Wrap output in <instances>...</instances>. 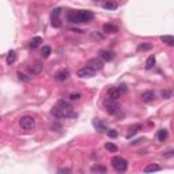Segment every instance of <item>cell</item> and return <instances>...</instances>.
Listing matches in <instances>:
<instances>
[{"label":"cell","mask_w":174,"mask_h":174,"mask_svg":"<svg viewBox=\"0 0 174 174\" xmlns=\"http://www.w3.org/2000/svg\"><path fill=\"white\" fill-rule=\"evenodd\" d=\"M94 19V14L91 11L78 10V11H69L67 14V20L69 23H88Z\"/></svg>","instance_id":"6da1fadb"},{"label":"cell","mask_w":174,"mask_h":174,"mask_svg":"<svg viewBox=\"0 0 174 174\" xmlns=\"http://www.w3.org/2000/svg\"><path fill=\"white\" fill-rule=\"evenodd\" d=\"M51 114L55 117V118H75V117H78V114L75 112H69V110H64V109H61L60 106H53L52 110H51Z\"/></svg>","instance_id":"7a4b0ae2"},{"label":"cell","mask_w":174,"mask_h":174,"mask_svg":"<svg viewBox=\"0 0 174 174\" xmlns=\"http://www.w3.org/2000/svg\"><path fill=\"white\" fill-rule=\"evenodd\" d=\"M110 163H112V167L114 169V172H117V173H124V172H127V169H128V161L124 159L123 157L112 158Z\"/></svg>","instance_id":"3957f363"},{"label":"cell","mask_w":174,"mask_h":174,"mask_svg":"<svg viewBox=\"0 0 174 174\" xmlns=\"http://www.w3.org/2000/svg\"><path fill=\"white\" fill-rule=\"evenodd\" d=\"M19 125H20L22 129L27 131V132L34 131V128H35V118L33 116H23V117H20V120H19Z\"/></svg>","instance_id":"277c9868"},{"label":"cell","mask_w":174,"mask_h":174,"mask_svg":"<svg viewBox=\"0 0 174 174\" xmlns=\"http://www.w3.org/2000/svg\"><path fill=\"white\" fill-rule=\"evenodd\" d=\"M104 106L106 109V112L109 114H117L120 112V105L116 102V99H112V98H108L106 101L104 102Z\"/></svg>","instance_id":"5b68a950"},{"label":"cell","mask_w":174,"mask_h":174,"mask_svg":"<svg viewBox=\"0 0 174 174\" xmlns=\"http://www.w3.org/2000/svg\"><path fill=\"white\" fill-rule=\"evenodd\" d=\"M95 72L97 71H94L93 68H90V67H83V68H80L79 71L76 72V75L79 76V78H93V76H95Z\"/></svg>","instance_id":"8992f818"},{"label":"cell","mask_w":174,"mask_h":174,"mask_svg":"<svg viewBox=\"0 0 174 174\" xmlns=\"http://www.w3.org/2000/svg\"><path fill=\"white\" fill-rule=\"evenodd\" d=\"M60 15H61V8H56L53 10L52 15H51V19H52V25L53 27H61V20H60Z\"/></svg>","instance_id":"52a82bcc"},{"label":"cell","mask_w":174,"mask_h":174,"mask_svg":"<svg viewBox=\"0 0 174 174\" xmlns=\"http://www.w3.org/2000/svg\"><path fill=\"white\" fill-rule=\"evenodd\" d=\"M27 71L30 75H40L44 69V65H41L40 63H33V64H27Z\"/></svg>","instance_id":"ba28073f"},{"label":"cell","mask_w":174,"mask_h":174,"mask_svg":"<svg viewBox=\"0 0 174 174\" xmlns=\"http://www.w3.org/2000/svg\"><path fill=\"white\" fill-rule=\"evenodd\" d=\"M140 99L144 102V104H152L155 101V93L151 90H147L144 93L140 94Z\"/></svg>","instance_id":"9c48e42d"},{"label":"cell","mask_w":174,"mask_h":174,"mask_svg":"<svg viewBox=\"0 0 174 174\" xmlns=\"http://www.w3.org/2000/svg\"><path fill=\"white\" fill-rule=\"evenodd\" d=\"M86 65L93 68L94 71H99V69L104 68V61H102V60H98V59H90V60H87Z\"/></svg>","instance_id":"30bf717a"},{"label":"cell","mask_w":174,"mask_h":174,"mask_svg":"<svg viewBox=\"0 0 174 174\" xmlns=\"http://www.w3.org/2000/svg\"><path fill=\"white\" fill-rule=\"evenodd\" d=\"M124 93L121 90H120V87L117 86V87H112V88H109V91H108V98H112V99H118L120 97H121Z\"/></svg>","instance_id":"8fae6325"},{"label":"cell","mask_w":174,"mask_h":174,"mask_svg":"<svg viewBox=\"0 0 174 174\" xmlns=\"http://www.w3.org/2000/svg\"><path fill=\"white\" fill-rule=\"evenodd\" d=\"M68 76H69L68 69H60L59 72H56V74H55V79H56V80H59V82L67 80V79H68Z\"/></svg>","instance_id":"7c38bea8"},{"label":"cell","mask_w":174,"mask_h":174,"mask_svg":"<svg viewBox=\"0 0 174 174\" xmlns=\"http://www.w3.org/2000/svg\"><path fill=\"white\" fill-rule=\"evenodd\" d=\"M99 57H101L104 61H112L114 59V52L112 51H101L99 52Z\"/></svg>","instance_id":"4fadbf2b"},{"label":"cell","mask_w":174,"mask_h":174,"mask_svg":"<svg viewBox=\"0 0 174 174\" xmlns=\"http://www.w3.org/2000/svg\"><path fill=\"white\" fill-rule=\"evenodd\" d=\"M117 7H118V4H117V2H114V0H105V2L102 3V8L109 10V11H113Z\"/></svg>","instance_id":"5bb4252c"},{"label":"cell","mask_w":174,"mask_h":174,"mask_svg":"<svg viewBox=\"0 0 174 174\" xmlns=\"http://www.w3.org/2000/svg\"><path fill=\"white\" fill-rule=\"evenodd\" d=\"M102 29H104V33H108V34H116L118 31V27L112 23H105Z\"/></svg>","instance_id":"9a60e30c"},{"label":"cell","mask_w":174,"mask_h":174,"mask_svg":"<svg viewBox=\"0 0 174 174\" xmlns=\"http://www.w3.org/2000/svg\"><path fill=\"white\" fill-rule=\"evenodd\" d=\"M141 129V125L140 124H133V125H131L129 127V132H128V135H127V137L128 139H129V137H132V136H135V135H136L137 132H139V131Z\"/></svg>","instance_id":"2e32d148"},{"label":"cell","mask_w":174,"mask_h":174,"mask_svg":"<svg viewBox=\"0 0 174 174\" xmlns=\"http://www.w3.org/2000/svg\"><path fill=\"white\" fill-rule=\"evenodd\" d=\"M93 125H94L95 129L99 131V132H105V131H108V128H106V125L101 121V120H98V118H95L94 121H93Z\"/></svg>","instance_id":"e0dca14e"},{"label":"cell","mask_w":174,"mask_h":174,"mask_svg":"<svg viewBox=\"0 0 174 174\" xmlns=\"http://www.w3.org/2000/svg\"><path fill=\"white\" fill-rule=\"evenodd\" d=\"M57 106H60V108L64 109V110H69V112L74 110V106L71 105L69 102L64 101V99H60V101H57Z\"/></svg>","instance_id":"ac0fdd59"},{"label":"cell","mask_w":174,"mask_h":174,"mask_svg":"<svg viewBox=\"0 0 174 174\" xmlns=\"http://www.w3.org/2000/svg\"><path fill=\"white\" fill-rule=\"evenodd\" d=\"M42 44V38L41 37H34V38H31L30 42H29V47L31 49H35V48H38L40 45Z\"/></svg>","instance_id":"d6986e66"},{"label":"cell","mask_w":174,"mask_h":174,"mask_svg":"<svg viewBox=\"0 0 174 174\" xmlns=\"http://www.w3.org/2000/svg\"><path fill=\"white\" fill-rule=\"evenodd\" d=\"M159 170H162V167L157 163H151V165L145 166L144 167V173H151V172H159Z\"/></svg>","instance_id":"ffe728a7"},{"label":"cell","mask_w":174,"mask_h":174,"mask_svg":"<svg viewBox=\"0 0 174 174\" xmlns=\"http://www.w3.org/2000/svg\"><path fill=\"white\" fill-rule=\"evenodd\" d=\"M157 137H158V140H159V141H165V140L169 137L167 129H159V131H158V133H157Z\"/></svg>","instance_id":"44dd1931"},{"label":"cell","mask_w":174,"mask_h":174,"mask_svg":"<svg viewBox=\"0 0 174 174\" xmlns=\"http://www.w3.org/2000/svg\"><path fill=\"white\" fill-rule=\"evenodd\" d=\"M161 41L163 44L169 45V47H174V37H172V35H162Z\"/></svg>","instance_id":"7402d4cb"},{"label":"cell","mask_w":174,"mask_h":174,"mask_svg":"<svg viewBox=\"0 0 174 174\" xmlns=\"http://www.w3.org/2000/svg\"><path fill=\"white\" fill-rule=\"evenodd\" d=\"M15 60H16V53H15V51H11L7 55V59H6V61H7V64L8 65H11V64H14L15 63Z\"/></svg>","instance_id":"603a6c76"},{"label":"cell","mask_w":174,"mask_h":174,"mask_svg":"<svg viewBox=\"0 0 174 174\" xmlns=\"http://www.w3.org/2000/svg\"><path fill=\"white\" fill-rule=\"evenodd\" d=\"M150 49H152V44H150V42H143V44H140L137 47L139 52H145V51H150Z\"/></svg>","instance_id":"cb8c5ba5"},{"label":"cell","mask_w":174,"mask_h":174,"mask_svg":"<svg viewBox=\"0 0 174 174\" xmlns=\"http://www.w3.org/2000/svg\"><path fill=\"white\" fill-rule=\"evenodd\" d=\"M155 57L154 56H150V57L147 59V61H145V69H151V68H154L155 67Z\"/></svg>","instance_id":"d4e9b609"},{"label":"cell","mask_w":174,"mask_h":174,"mask_svg":"<svg viewBox=\"0 0 174 174\" xmlns=\"http://www.w3.org/2000/svg\"><path fill=\"white\" fill-rule=\"evenodd\" d=\"M51 53H52V48L48 47V45H45V47L42 48V51H41V56H42L44 59H48Z\"/></svg>","instance_id":"484cf974"},{"label":"cell","mask_w":174,"mask_h":174,"mask_svg":"<svg viewBox=\"0 0 174 174\" xmlns=\"http://www.w3.org/2000/svg\"><path fill=\"white\" fill-rule=\"evenodd\" d=\"M105 148L108 150L109 152H117L118 151V147L114 144V143H106L105 144Z\"/></svg>","instance_id":"4316f807"},{"label":"cell","mask_w":174,"mask_h":174,"mask_svg":"<svg viewBox=\"0 0 174 174\" xmlns=\"http://www.w3.org/2000/svg\"><path fill=\"white\" fill-rule=\"evenodd\" d=\"M91 172H93V173H106V167H105V166L95 165V166L91 167Z\"/></svg>","instance_id":"83f0119b"},{"label":"cell","mask_w":174,"mask_h":174,"mask_svg":"<svg viewBox=\"0 0 174 174\" xmlns=\"http://www.w3.org/2000/svg\"><path fill=\"white\" fill-rule=\"evenodd\" d=\"M91 38L101 41V40H104V34H101L99 31H93V33H91Z\"/></svg>","instance_id":"f1b7e54d"},{"label":"cell","mask_w":174,"mask_h":174,"mask_svg":"<svg viewBox=\"0 0 174 174\" xmlns=\"http://www.w3.org/2000/svg\"><path fill=\"white\" fill-rule=\"evenodd\" d=\"M106 133H108V136L110 137V139H116V137L118 136V133H117L116 129H109V131H106Z\"/></svg>","instance_id":"f546056e"},{"label":"cell","mask_w":174,"mask_h":174,"mask_svg":"<svg viewBox=\"0 0 174 174\" xmlns=\"http://www.w3.org/2000/svg\"><path fill=\"white\" fill-rule=\"evenodd\" d=\"M16 75H18V78H19V80H22V82H29L30 80V78L27 76V75H25L23 72H20V71L16 74Z\"/></svg>","instance_id":"4dcf8cb0"},{"label":"cell","mask_w":174,"mask_h":174,"mask_svg":"<svg viewBox=\"0 0 174 174\" xmlns=\"http://www.w3.org/2000/svg\"><path fill=\"white\" fill-rule=\"evenodd\" d=\"M80 98H82V94L80 93H72V94H69V99H71V101H79Z\"/></svg>","instance_id":"1f68e13d"},{"label":"cell","mask_w":174,"mask_h":174,"mask_svg":"<svg viewBox=\"0 0 174 174\" xmlns=\"http://www.w3.org/2000/svg\"><path fill=\"white\" fill-rule=\"evenodd\" d=\"M172 90H163L162 91V98H165V99H169V98H172Z\"/></svg>","instance_id":"d6a6232c"},{"label":"cell","mask_w":174,"mask_h":174,"mask_svg":"<svg viewBox=\"0 0 174 174\" xmlns=\"http://www.w3.org/2000/svg\"><path fill=\"white\" fill-rule=\"evenodd\" d=\"M57 173H59V174H63V173H71V169H68V167H61V169H59V170H57Z\"/></svg>","instance_id":"836d02e7"},{"label":"cell","mask_w":174,"mask_h":174,"mask_svg":"<svg viewBox=\"0 0 174 174\" xmlns=\"http://www.w3.org/2000/svg\"><path fill=\"white\" fill-rule=\"evenodd\" d=\"M51 128H52V131H56V129H60V128H61V125H60V124H57V123H56V124L53 123Z\"/></svg>","instance_id":"e575fe53"},{"label":"cell","mask_w":174,"mask_h":174,"mask_svg":"<svg viewBox=\"0 0 174 174\" xmlns=\"http://www.w3.org/2000/svg\"><path fill=\"white\" fill-rule=\"evenodd\" d=\"M163 157H165V158H170V157H174V151H169L167 154H165V155H163Z\"/></svg>","instance_id":"d590c367"}]
</instances>
